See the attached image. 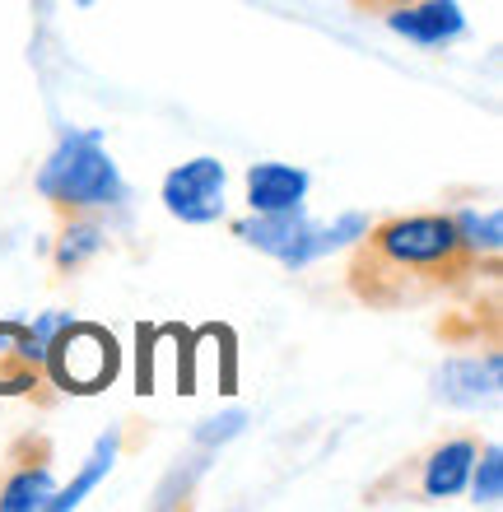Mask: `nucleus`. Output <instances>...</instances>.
I'll return each mask as SVG.
<instances>
[{
	"instance_id": "obj_1",
	"label": "nucleus",
	"mask_w": 503,
	"mask_h": 512,
	"mask_svg": "<svg viewBox=\"0 0 503 512\" xmlns=\"http://www.w3.org/2000/svg\"><path fill=\"white\" fill-rule=\"evenodd\" d=\"M476 256L466 252L452 215H401L364 229L350 266V289L373 308H410L457 284Z\"/></svg>"
},
{
	"instance_id": "obj_2",
	"label": "nucleus",
	"mask_w": 503,
	"mask_h": 512,
	"mask_svg": "<svg viewBox=\"0 0 503 512\" xmlns=\"http://www.w3.org/2000/svg\"><path fill=\"white\" fill-rule=\"evenodd\" d=\"M38 196L52 201L56 210H70V215H98V210L122 205L126 177L112 163L108 145H103V131L84 126V131L61 135L38 173Z\"/></svg>"
},
{
	"instance_id": "obj_3",
	"label": "nucleus",
	"mask_w": 503,
	"mask_h": 512,
	"mask_svg": "<svg viewBox=\"0 0 503 512\" xmlns=\"http://www.w3.org/2000/svg\"><path fill=\"white\" fill-rule=\"evenodd\" d=\"M47 378L61 391L75 396H94L117 378V340L94 322H75L70 317L52 340H47Z\"/></svg>"
},
{
	"instance_id": "obj_4",
	"label": "nucleus",
	"mask_w": 503,
	"mask_h": 512,
	"mask_svg": "<svg viewBox=\"0 0 503 512\" xmlns=\"http://www.w3.org/2000/svg\"><path fill=\"white\" fill-rule=\"evenodd\" d=\"M224 182H229L224 163L201 154V159L177 163L173 173L164 177L159 201H164V210L173 219H182V224H215V219L224 215Z\"/></svg>"
},
{
	"instance_id": "obj_5",
	"label": "nucleus",
	"mask_w": 503,
	"mask_h": 512,
	"mask_svg": "<svg viewBox=\"0 0 503 512\" xmlns=\"http://www.w3.org/2000/svg\"><path fill=\"white\" fill-rule=\"evenodd\" d=\"M503 387V359L499 350L485 354H457L434 373V396L443 405H457V410H480V405H494Z\"/></svg>"
},
{
	"instance_id": "obj_6",
	"label": "nucleus",
	"mask_w": 503,
	"mask_h": 512,
	"mask_svg": "<svg viewBox=\"0 0 503 512\" xmlns=\"http://www.w3.org/2000/svg\"><path fill=\"white\" fill-rule=\"evenodd\" d=\"M233 233L243 238L247 247L275 256L280 266L289 270H303L308 266V233H313V219L303 205L294 210H275V215H252V219H238Z\"/></svg>"
},
{
	"instance_id": "obj_7",
	"label": "nucleus",
	"mask_w": 503,
	"mask_h": 512,
	"mask_svg": "<svg viewBox=\"0 0 503 512\" xmlns=\"http://www.w3.org/2000/svg\"><path fill=\"white\" fill-rule=\"evenodd\" d=\"M47 378V340L28 322H0V396H28Z\"/></svg>"
},
{
	"instance_id": "obj_8",
	"label": "nucleus",
	"mask_w": 503,
	"mask_h": 512,
	"mask_svg": "<svg viewBox=\"0 0 503 512\" xmlns=\"http://www.w3.org/2000/svg\"><path fill=\"white\" fill-rule=\"evenodd\" d=\"M387 28L415 47H448L466 33V14L457 0H420V5H396L387 14Z\"/></svg>"
},
{
	"instance_id": "obj_9",
	"label": "nucleus",
	"mask_w": 503,
	"mask_h": 512,
	"mask_svg": "<svg viewBox=\"0 0 503 512\" xmlns=\"http://www.w3.org/2000/svg\"><path fill=\"white\" fill-rule=\"evenodd\" d=\"M308 187H313V177L299 163H252L247 168V205H252V215L294 210V205H303Z\"/></svg>"
},
{
	"instance_id": "obj_10",
	"label": "nucleus",
	"mask_w": 503,
	"mask_h": 512,
	"mask_svg": "<svg viewBox=\"0 0 503 512\" xmlns=\"http://www.w3.org/2000/svg\"><path fill=\"white\" fill-rule=\"evenodd\" d=\"M471 466H476L471 438H452V443L434 447V457L424 461V499H457L471 480Z\"/></svg>"
},
{
	"instance_id": "obj_11",
	"label": "nucleus",
	"mask_w": 503,
	"mask_h": 512,
	"mask_svg": "<svg viewBox=\"0 0 503 512\" xmlns=\"http://www.w3.org/2000/svg\"><path fill=\"white\" fill-rule=\"evenodd\" d=\"M117 452H122V433L112 429V433H103L94 443V452L84 457V466H80V475L70 480L66 489H56L52 499H47V512H70V508H80L89 494H94L103 480H108V471L117 466Z\"/></svg>"
},
{
	"instance_id": "obj_12",
	"label": "nucleus",
	"mask_w": 503,
	"mask_h": 512,
	"mask_svg": "<svg viewBox=\"0 0 503 512\" xmlns=\"http://www.w3.org/2000/svg\"><path fill=\"white\" fill-rule=\"evenodd\" d=\"M56 494L52 485V471L47 466H24L14 471L0 489V512H33V508H47V499Z\"/></svg>"
},
{
	"instance_id": "obj_13",
	"label": "nucleus",
	"mask_w": 503,
	"mask_h": 512,
	"mask_svg": "<svg viewBox=\"0 0 503 512\" xmlns=\"http://www.w3.org/2000/svg\"><path fill=\"white\" fill-rule=\"evenodd\" d=\"M457 219V233H462V243L466 252L476 256H499V243H503V215H499V205H490L485 215L480 210H462V215H452Z\"/></svg>"
},
{
	"instance_id": "obj_14",
	"label": "nucleus",
	"mask_w": 503,
	"mask_h": 512,
	"mask_svg": "<svg viewBox=\"0 0 503 512\" xmlns=\"http://www.w3.org/2000/svg\"><path fill=\"white\" fill-rule=\"evenodd\" d=\"M103 224H94V219H70L66 233H61V243H56V266L61 270H80L89 256L103 247Z\"/></svg>"
},
{
	"instance_id": "obj_15",
	"label": "nucleus",
	"mask_w": 503,
	"mask_h": 512,
	"mask_svg": "<svg viewBox=\"0 0 503 512\" xmlns=\"http://www.w3.org/2000/svg\"><path fill=\"white\" fill-rule=\"evenodd\" d=\"M466 485H471L476 503H485V508H499L503 503V452H499V443L485 447V457L471 466V480H466Z\"/></svg>"
},
{
	"instance_id": "obj_16",
	"label": "nucleus",
	"mask_w": 503,
	"mask_h": 512,
	"mask_svg": "<svg viewBox=\"0 0 503 512\" xmlns=\"http://www.w3.org/2000/svg\"><path fill=\"white\" fill-rule=\"evenodd\" d=\"M364 229H368V219L364 215H340L336 224H327V229H317L313 224V233H308V266H313L317 256H327V252H340L345 243H354V238H364Z\"/></svg>"
},
{
	"instance_id": "obj_17",
	"label": "nucleus",
	"mask_w": 503,
	"mask_h": 512,
	"mask_svg": "<svg viewBox=\"0 0 503 512\" xmlns=\"http://www.w3.org/2000/svg\"><path fill=\"white\" fill-rule=\"evenodd\" d=\"M247 424L243 410H229V415H215V419H205L201 429H196V443L201 447H215V443H229V438H238Z\"/></svg>"
},
{
	"instance_id": "obj_18",
	"label": "nucleus",
	"mask_w": 503,
	"mask_h": 512,
	"mask_svg": "<svg viewBox=\"0 0 503 512\" xmlns=\"http://www.w3.org/2000/svg\"><path fill=\"white\" fill-rule=\"evenodd\" d=\"M66 322H70V312H47V317H33V322H28V326H33V331H38L42 340H52V336H56V331H61V326H66Z\"/></svg>"
},
{
	"instance_id": "obj_19",
	"label": "nucleus",
	"mask_w": 503,
	"mask_h": 512,
	"mask_svg": "<svg viewBox=\"0 0 503 512\" xmlns=\"http://www.w3.org/2000/svg\"><path fill=\"white\" fill-rule=\"evenodd\" d=\"M80 5H84V10H94V5H98V0H80Z\"/></svg>"
}]
</instances>
